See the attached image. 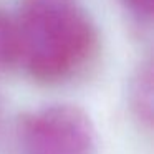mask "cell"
<instances>
[{
  "label": "cell",
  "instance_id": "obj_1",
  "mask_svg": "<svg viewBox=\"0 0 154 154\" xmlns=\"http://www.w3.org/2000/svg\"><path fill=\"white\" fill-rule=\"evenodd\" d=\"M15 20L17 65L37 81L68 80L98 50L96 23L80 0H23Z\"/></svg>",
  "mask_w": 154,
  "mask_h": 154
},
{
  "label": "cell",
  "instance_id": "obj_5",
  "mask_svg": "<svg viewBox=\"0 0 154 154\" xmlns=\"http://www.w3.org/2000/svg\"><path fill=\"white\" fill-rule=\"evenodd\" d=\"M126 8V12H129V15L136 22L143 25H149L152 20V2L154 0H121Z\"/></svg>",
  "mask_w": 154,
  "mask_h": 154
},
{
  "label": "cell",
  "instance_id": "obj_4",
  "mask_svg": "<svg viewBox=\"0 0 154 154\" xmlns=\"http://www.w3.org/2000/svg\"><path fill=\"white\" fill-rule=\"evenodd\" d=\"M18 33L15 15L0 8V68L17 65Z\"/></svg>",
  "mask_w": 154,
  "mask_h": 154
},
{
  "label": "cell",
  "instance_id": "obj_3",
  "mask_svg": "<svg viewBox=\"0 0 154 154\" xmlns=\"http://www.w3.org/2000/svg\"><path fill=\"white\" fill-rule=\"evenodd\" d=\"M128 104L133 118L151 131L154 123V71L152 61L144 60L128 83Z\"/></svg>",
  "mask_w": 154,
  "mask_h": 154
},
{
  "label": "cell",
  "instance_id": "obj_2",
  "mask_svg": "<svg viewBox=\"0 0 154 154\" xmlns=\"http://www.w3.org/2000/svg\"><path fill=\"white\" fill-rule=\"evenodd\" d=\"M23 154H96L93 119L76 104H50L20 121Z\"/></svg>",
  "mask_w": 154,
  "mask_h": 154
}]
</instances>
